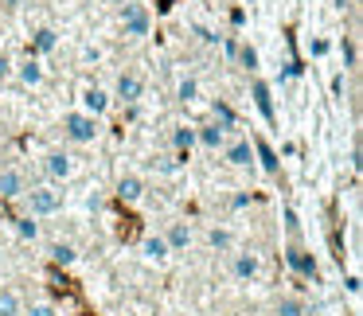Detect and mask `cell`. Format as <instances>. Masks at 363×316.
Returning <instances> with one entry per match:
<instances>
[{"instance_id":"cell-1","label":"cell","mask_w":363,"mask_h":316,"mask_svg":"<svg viewBox=\"0 0 363 316\" xmlns=\"http://www.w3.org/2000/svg\"><path fill=\"white\" fill-rule=\"evenodd\" d=\"M121 28H125V35H133V40H145L152 28V16L145 4H137V0H125L121 4Z\"/></svg>"},{"instance_id":"cell-2","label":"cell","mask_w":363,"mask_h":316,"mask_svg":"<svg viewBox=\"0 0 363 316\" xmlns=\"http://www.w3.org/2000/svg\"><path fill=\"white\" fill-rule=\"evenodd\" d=\"M63 129H67V137H71V141L90 145L98 137V118H90V113H67Z\"/></svg>"},{"instance_id":"cell-3","label":"cell","mask_w":363,"mask_h":316,"mask_svg":"<svg viewBox=\"0 0 363 316\" xmlns=\"http://www.w3.org/2000/svg\"><path fill=\"white\" fill-rule=\"evenodd\" d=\"M28 207H32V215H55V211H63V191L59 188H32L28 191Z\"/></svg>"},{"instance_id":"cell-4","label":"cell","mask_w":363,"mask_h":316,"mask_svg":"<svg viewBox=\"0 0 363 316\" xmlns=\"http://www.w3.org/2000/svg\"><path fill=\"white\" fill-rule=\"evenodd\" d=\"M230 273H235L238 281H254V277L262 273L258 254H235V258H230Z\"/></svg>"},{"instance_id":"cell-5","label":"cell","mask_w":363,"mask_h":316,"mask_svg":"<svg viewBox=\"0 0 363 316\" xmlns=\"http://www.w3.org/2000/svg\"><path fill=\"white\" fill-rule=\"evenodd\" d=\"M110 110V94H106L102 86H86L82 90V113H90V118H98V113Z\"/></svg>"},{"instance_id":"cell-6","label":"cell","mask_w":363,"mask_h":316,"mask_svg":"<svg viewBox=\"0 0 363 316\" xmlns=\"http://www.w3.org/2000/svg\"><path fill=\"white\" fill-rule=\"evenodd\" d=\"M43 168H48L51 180H71L74 172V160L67 157V152H48V160H43Z\"/></svg>"},{"instance_id":"cell-7","label":"cell","mask_w":363,"mask_h":316,"mask_svg":"<svg viewBox=\"0 0 363 316\" xmlns=\"http://www.w3.org/2000/svg\"><path fill=\"white\" fill-rule=\"evenodd\" d=\"M223 157H227V164H235V168H250V164H254V149H250V141H235V145H227V149H223Z\"/></svg>"},{"instance_id":"cell-8","label":"cell","mask_w":363,"mask_h":316,"mask_svg":"<svg viewBox=\"0 0 363 316\" xmlns=\"http://www.w3.org/2000/svg\"><path fill=\"white\" fill-rule=\"evenodd\" d=\"M285 258H289V266L297 269L301 277H316V258L308 250H301V246H289V254H285Z\"/></svg>"},{"instance_id":"cell-9","label":"cell","mask_w":363,"mask_h":316,"mask_svg":"<svg viewBox=\"0 0 363 316\" xmlns=\"http://www.w3.org/2000/svg\"><path fill=\"white\" fill-rule=\"evenodd\" d=\"M0 196H4V199L24 196V176H20L16 168H4V172H0Z\"/></svg>"},{"instance_id":"cell-10","label":"cell","mask_w":363,"mask_h":316,"mask_svg":"<svg viewBox=\"0 0 363 316\" xmlns=\"http://www.w3.org/2000/svg\"><path fill=\"white\" fill-rule=\"evenodd\" d=\"M141 94H145L141 74H121V79H118V98H121V102H137Z\"/></svg>"},{"instance_id":"cell-11","label":"cell","mask_w":363,"mask_h":316,"mask_svg":"<svg viewBox=\"0 0 363 316\" xmlns=\"http://www.w3.org/2000/svg\"><path fill=\"white\" fill-rule=\"evenodd\" d=\"M141 191H145L141 176H121V180H118V199H121V203H137Z\"/></svg>"},{"instance_id":"cell-12","label":"cell","mask_w":363,"mask_h":316,"mask_svg":"<svg viewBox=\"0 0 363 316\" xmlns=\"http://www.w3.org/2000/svg\"><path fill=\"white\" fill-rule=\"evenodd\" d=\"M141 254H145L149 261H168V254H172V250H168V242H164L160 235H149V238L141 242Z\"/></svg>"},{"instance_id":"cell-13","label":"cell","mask_w":363,"mask_h":316,"mask_svg":"<svg viewBox=\"0 0 363 316\" xmlns=\"http://www.w3.org/2000/svg\"><path fill=\"white\" fill-rule=\"evenodd\" d=\"M168 242V250H188L191 246V230L184 227V222H172V227H168V235H160Z\"/></svg>"},{"instance_id":"cell-14","label":"cell","mask_w":363,"mask_h":316,"mask_svg":"<svg viewBox=\"0 0 363 316\" xmlns=\"http://www.w3.org/2000/svg\"><path fill=\"white\" fill-rule=\"evenodd\" d=\"M0 316H24V300L16 289H0Z\"/></svg>"},{"instance_id":"cell-15","label":"cell","mask_w":363,"mask_h":316,"mask_svg":"<svg viewBox=\"0 0 363 316\" xmlns=\"http://www.w3.org/2000/svg\"><path fill=\"white\" fill-rule=\"evenodd\" d=\"M254 106L262 110V118H266V121H274V98H269L266 82H254Z\"/></svg>"},{"instance_id":"cell-16","label":"cell","mask_w":363,"mask_h":316,"mask_svg":"<svg viewBox=\"0 0 363 316\" xmlns=\"http://www.w3.org/2000/svg\"><path fill=\"white\" fill-rule=\"evenodd\" d=\"M196 141H203L207 149H223V145H227V129H219V125H203L196 133Z\"/></svg>"},{"instance_id":"cell-17","label":"cell","mask_w":363,"mask_h":316,"mask_svg":"<svg viewBox=\"0 0 363 316\" xmlns=\"http://www.w3.org/2000/svg\"><path fill=\"white\" fill-rule=\"evenodd\" d=\"M51 261H55V266H74V261H79V250H74L71 242H55L51 246Z\"/></svg>"},{"instance_id":"cell-18","label":"cell","mask_w":363,"mask_h":316,"mask_svg":"<svg viewBox=\"0 0 363 316\" xmlns=\"http://www.w3.org/2000/svg\"><path fill=\"white\" fill-rule=\"evenodd\" d=\"M250 149L258 152V160H262V168H266V172H277V152L269 149V145L262 141V137H254V141H250Z\"/></svg>"},{"instance_id":"cell-19","label":"cell","mask_w":363,"mask_h":316,"mask_svg":"<svg viewBox=\"0 0 363 316\" xmlns=\"http://www.w3.org/2000/svg\"><path fill=\"white\" fill-rule=\"evenodd\" d=\"M277 316H308V305L301 297H281L277 300Z\"/></svg>"},{"instance_id":"cell-20","label":"cell","mask_w":363,"mask_h":316,"mask_svg":"<svg viewBox=\"0 0 363 316\" xmlns=\"http://www.w3.org/2000/svg\"><path fill=\"white\" fill-rule=\"evenodd\" d=\"M20 82H24V86H40V82H43V67L35 63V59L20 63Z\"/></svg>"},{"instance_id":"cell-21","label":"cell","mask_w":363,"mask_h":316,"mask_svg":"<svg viewBox=\"0 0 363 316\" xmlns=\"http://www.w3.org/2000/svg\"><path fill=\"white\" fill-rule=\"evenodd\" d=\"M55 43H59V35L51 32V28H40V32H35V51H40V55L55 51Z\"/></svg>"},{"instance_id":"cell-22","label":"cell","mask_w":363,"mask_h":316,"mask_svg":"<svg viewBox=\"0 0 363 316\" xmlns=\"http://www.w3.org/2000/svg\"><path fill=\"white\" fill-rule=\"evenodd\" d=\"M16 235L28 238V242H35V238H40V222H35L32 215H28V219H16Z\"/></svg>"},{"instance_id":"cell-23","label":"cell","mask_w":363,"mask_h":316,"mask_svg":"<svg viewBox=\"0 0 363 316\" xmlns=\"http://www.w3.org/2000/svg\"><path fill=\"white\" fill-rule=\"evenodd\" d=\"M207 238H211V246H215V250H230V246H235V235H230L227 227H215Z\"/></svg>"},{"instance_id":"cell-24","label":"cell","mask_w":363,"mask_h":316,"mask_svg":"<svg viewBox=\"0 0 363 316\" xmlns=\"http://www.w3.org/2000/svg\"><path fill=\"white\" fill-rule=\"evenodd\" d=\"M172 145H176L180 152H188L191 145H196V129H188V125H184V129H176V133H172Z\"/></svg>"},{"instance_id":"cell-25","label":"cell","mask_w":363,"mask_h":316,"mask_svg":"<svg viewBox=\"0 0 363 316\" xmlns=\"http://www.w3.org/2000/svg\"><path fill=\"white\" fill-rule=\"evenodd\" d=\"M215 125L219 129H235V110H230V106H223V102H215Z\"/></svg>"},{"instance_id":"cell-26","label":"cell","mask_w":363,"mask_h":316,"mask_svg":"<svg viewBox=\"0 0 363 316\" xmlns=\"http://www.w3.org/2000/svg\"><path fill=\"white\" fill-rule=\"evenodd\" d=\"M196 94H199V82L196 79H184L180 82V102H196Z\"/></svg>"},{"instance_id":"cell-27","label":"cell","mask_w":363,"mask_h":316,"mask_svg":"<svg viewBox=\"0 0 363 316\" xmlns=\"http://www.w3.org/2000/svg\"><path fill=\"white\" fill-rule=\"evenodd\" d=\"M238 59H242L246 71H258V51L254 47H238Z\"/></svg>"},{"instance_id":"cell-28","label":"cell","mask_w":363,"mask_h":316,"mask_svg":"<svg viewBox=\"0 0 363 316\" xmlns=\"http://www.w3.org/2000/svg\"><path fill=\"white\" fill-rule=\"evenodd\" d=\"M24 316H59V312H55V305H48V300H35Z\"/></svg>"},{"instance_id":"cell-29","label":"cell","mask_w":363,"mask_h":316,"mask_svg":"<svg viewBox=\"0 0 363 316\" xmlns=\"http://www.w3.org/2000/svg\"><path fill=\"white\" fill-rule=\"evenodd\" d=\"M340 55H344V67H355V43L352 40H340Z\"/></svg>"},{"instance_id":"cell-30","label":"cell","mask_w":363,"mask_h":316,"mask_svg":"<svg viewBox=\"0 0 363 316\" xmlns=\"http://www.w3.org/2000/svg\"><path fill=\"white\" fill-rule=\"evenodd\" d=\"M308 55H328V40H308Z\"/></svg>"},{"instance_id":"cell-31","label":"cell","mask_w":363,"mask_h":316,"mask_svg":"<svg viewBox=\"0 0 363 316\" xmlns=\"http://www.w3.org/2000/svg\"><path fill=\"white\" fill-rule=\"evenodd\" d=\"M285 227H289L293 235H297V227H301V222H297V211H293V207H285Z\"/></svg>"},{"instance_id":"cell-32","label":"cell","mask_w":363,"mask_h":316,"mask_svg":"<svg viewBox=\"0 0 363 316\" xmlns=\"http://www.w3.org/2000/svg\"><path fill=\"white\" fill-rule=\"evenodd\" d=\"M9 74H12V63L4 55H0V86H4V82H9Z\"/></svg>"},{"instance_id":"cell-33","label":"cell","mask_w":363,"mask_h":316,"mask_svg":"<svg viewBox=\"0 0 363 316\" xmlns=\"http://www.w3.org/2000/svg\"><path fill=\"white\" fill-rule=\"evenodd\" d=\"M332 94H336V98L344 94V74H336V79H332Z\"/></svg>"},{"instance_id":"cell-34","label":"cell","mask_w":363,"mask_h":316,"mask_svg":"<svg viewBox=\"0 0 363 316\" xmlns=\"http://www.w3.org/2000/svg\"><path fill=\"white\" fill-rule=\"evenodd\" d=\"M20 4H24V0H0V9H9V12H16Z\"/></svg>"},{"instance_id":"cell-35","label":"cell","mask_w":363,"mask_h":316,"mask_svg":"<svg viewBox=\"0 0 363 316\" xmlns=\"http://www.w3.org/2000/svg\"><path fill=\"white\" fill-rule=\"evenodd\" d=\"M347 4H352V0H336V9H347Z\"/></svg>"},{"instance_id":"cell-36","label":"cell","mask_w":363,"mask_h":316,"mask_svg":"<svg viewBox=\"0 0 363 316\" xmlns=\"http://www.w3.org/2000/svg\"><path fill=\"white\" fill-rule=\"evenodd\" d=\"M110 4H125V0H110Z\"/></svg>"},{"instance_id":"cell-37","label":"cell","mask_w":363,"mask_h":316,"mask_svg":"<svg viewBox=\"0 0 363 316\" xmlns=\"http://www.w3.org/2000/svg\"><path fill=\"white\" fill-rule=\"evenodd\" d=\"M125 316H141V312H125Z\"/></svg>"}]
</instances>
